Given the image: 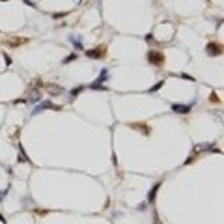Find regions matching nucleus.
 I'll list each match as a JSON object with an SVG mask.
<instances>
[{"mask_svg":"<svg viewBox=\"0 0 224 224\" xmlns=\"http://www.w3.org/2000/svg\"><path fill=\"white\" fill-rule=\"evenodd\" d=\"M157 189H159V185H155V187H153V191H151V194H150V202H153V198H155V193H157Z\"/></svg>","mask_w":224,"mask_h":224,"instance_id":"5","label":"nucleus"},{"mask_svg":"<svg viewBox=\"0 0 224 224\" xmlns=\"http://www.w3.org/2000/svg\"><path fill=\"white\" fill-rule=\"evenodd\" d=\"M207 50H209V54H219V47L217 45H209Z\"/></svg>","mask_w":224,"mask_h":224,"instance_id":"3","label":"nucleus"},{"mask_svg":"<svg viewBox=\"0 0 224 224\" xmlns=\"http://www.w3.org/2000/svg\"><path fill=\"white\" fill-rule=\"evenodd\" d=\"M150 62H155V64H161V60H163V56L159 54V52H150Z\"/></svg>","mask_w":224,"mask_h":224,"instance_id":"1","label":"nucleus"},{"mask_svg":"<svg viewBox=\"0 0 224 224\" xmlns=\"http://www.w3.org/2000/svg\"><path fill=\"white\" fill-rule=\"evenodd\" d=\"M88 56H90V58H92V56H93V58H99V56H101V50H99V49L90 50V52H88Z\"/></svg>","mask_w":224,"mask_h":224,"instance_id":"4","label":"nucleus"},{"mask_svg":"<svg viewBox=\"0 0 224 224\" xmlns=\"http://www.w3.org/2000/svg\"><path fill=\"white\" fill-rule=\"evenodd\" d=\"M172 108H174L176 112H181V114H185V112H187V110H189L191 107H181V105H174Z\"/></svg>","mask_w":224,"mask_h":224,"instance_id":"2","label":"nucleus"}]
</instances>
